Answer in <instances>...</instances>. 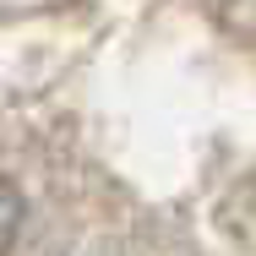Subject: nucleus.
Listing matches in <instances>:
<instances>
[{
	"mask_svg": "<svg viewBox=\"0 0 256 256\" xmlns=\"http://www.w3.org/2000/svg\"><path fill=\"white\" fill-rule=\"evenodd\" d=\"M16 229H22V191L0 174V251L16 240Z\"/></svg>",
	"mask_w": 256,
	"mask_h": 256,
	"instance_id": "nucleus-1",
	"label": "nucleus"
}]
</instances>
